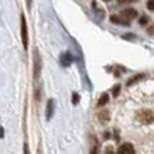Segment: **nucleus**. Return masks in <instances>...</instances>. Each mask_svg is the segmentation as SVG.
I'll list each match as a JSON object with an SVG mask.
<instances>
[{"label": "nucleus", "instance_id": "nucleus-10", "mask_svg": "<svg viewBox=\"0 0 154 154\" xmlns=\"http://www.w3.org/2000/svg\"><path fill=\"white\" fill-rule=\"evenodd\" d=\"M144 78V74H136V75H133L131 78H129L127 79V82H126V85L127 86H131V85H134V84H137L140 79H143Z\"/></svg>", "mask_w": 154, "mask_h": 154}, {"label": "nucleus", "instance_id": "nucleus-12", "mask_svg": "<svg viewBox=\"0 0 154 154\" xmlns=\"http://www.w3.org/2000/svg\"><path fill=\"white\" fill-rule=\"evenodd\" d=\"M139 23H140V26H146V24L149 23V17L146 14H141L140 19H139Z\"/></svg>", "mask_w": 154, "mask_h": 154}, {"label": "nucleus", "instance_id": "nucleus-15", "mask_svg": "<svg viewBox=\"0 0 154 154\" xmlns=\"http://www.w3.org/2000/svg\"><path fill=\"white\" fill-rule=\"evenodd\" d=\"M126 154H136L133 144H129V143H127V151H126Z\"/></svg>", "mask_w": 154, "mask_h": 154}, {"label": "nucleus", "instance_id": "nucleus-1", "mask_svg": "<svg viewBox=\"0 0 154 154\" xmlns=\"http://www.w3.org/2000/svg\"><path fill=\"white\" fill-rule=\"evenodd\" d=\"M41 68H42V61H41V54L37 48L33 51V76L34 79H37L40 74H41Z\"/></svg>", "mask_w": 154, "mask_h": 154}, {"label": "nucleus", "instance_id": "nucleus-8", "mask_svg": "<svg viewBox=\"0 0 154 154\" xmlns=\"http://www.w3.org/2000/svg\"><path fill=\"white\" fill-rule=\"evenodd\" d=\"M60 62L62 66H69L72 64V55H71L69 52H64V54H61V58H60Z\"/></svg>", "mask_w": 154, "mask_h": 154}, {"label": "nucleus", "instance_id": "nucleus-13", "mask_svg": "<svg viewBox=\"0 0 154 154\" xmlns=\"http://www.w3.org/2000/svg\"><path fill=\"white\" fill-rule=\"evenodd\" d=\"M119 92H120V86H119V85H115V86L112 88V95L116 98L117 95H119Z\"/></svg>", "mask_w": 154, "mask_h": 154}, {"label": "nucleus", "instance_id": "nucleus-9", "mask_svg": "<svg viewBox=\"0 0 154 154\" xmlns=\"http://www.w3.org/2000/svg\"><path fill=\"white\" fill-rule=\"evenodd\" d=\"M98 120L102 123V125H106L107 122L110 120V113L107 112V110H100L98 113Z\"/></svg>", "mask_w": 154, "mask_h": 154}, {"label": "nucleus", "instance_id": "nucleus-5", "mask_svg": "<svg viewBox=\"0 0 154 154\" xmlns=\"http://www.w3.org/2000/svg\"><path fill=\"white\" fill-rule=\"evenodd\" d=\"M54 110H55V99H48L47 107H45V119L50 120L54 116Z\"/></svg>", "mask_w": 154, "mask_h": 154}, {"label": "nucleus", "instance_id": "nucleus-6", "mask_svg": "<svg viewBox=\"0 0 154 154\" xmlns=\"http://www.w3.org/2000/svg\"><path fill=\"white\" fill-rule=\"evenodd\" d=\"M89 154H99V141L95 136H89Z\"/></svg>", "mask_w": 154, "mask_h": 154}, {"label": "nucleus", "instance_id": "nucleus-16", "mask_svg": "<svg viewBox=\"0 0 154 154\" xmlns=\"http://www.w3.org/2000/svg\"><path fill=\"white\" fill-rule=\"evenodd\" d=\"M147 9L150 11H154V0H147Z\"/></svg>", "mask_w": 154, "mask_h": 154}, {"label": "nucleus", "instance_id": "nucleus-2", "mask_svg": "<svg viewBox=\"0 0 154 154\" xmlns=\"http://www.w3.org/2000/svg\"><path fill=\"white\" fill-rule=\"evenodd\" d=\"M20 34H21V42H23L24 50L28 48V28H27V20L26 16H20Z\"/></svg>", "mask_w": 154, "mask_h": 154}, {"label": "nucleus", "instance_id": "nucleus-18", "mask_svg": "<svg viewBox=\"0 0 154 154\" xmlns=\"http://www.w3.org/2000/svg\"><path fill=\"white\" fill-rule=\"evenodd\" d=\"M105 154H115V151H113V147H112V146H107V147H106V151H105Z\"/></svg>", "mask_w": 154, "mask_h": 154}, {"label": "nucleus", "instance_id": "nucleus-11", "mask_svg": "<svg viewBox=\"0 0 154 154\" xmlns=\"http://www.w3.org/2000/svg\"><path fill=\"white\" fill-rule=\"evenodd\" d=\"M107 102H109V94H102L99 96L98 99V106L102 107V106H106Z\"/></svg>", "mask_w": 154, "mask_h": 154}, {"label": "nucleus", "instance_id": "nucleus-19", "mask_svg": "<svg viewBox=\"0 0 154 154\" xmlns=\"http://www.w3.org/2000/svg\"><path fill=\"white\" fill-rule=\"evenodd\" d=\"M23 150H24V154H30V149H28V144H27V143H24Z\"/></svg>", "mask_w": 154, "mask_h": 154}, {"label": "nucleus", "instance_id": "nucleus-7", "mask_svg": "<svg viewBox=\"0 0 154 154\" xmlns=\"http://www.w3.org/2000/svg\"><path fill=\"white\" fill-rule=\"evenodd\" d=\"M110 21L115 24H122V26H130V21L126 20L125 17H122V16H116V14H112L110 16Z\"/></svg>", "mask_w": 154, "mask_h": 154}, {"label": "nucleus", "instance_id": "nucleus-20", "mask_svg": "<svg viewBox=\"0 0 154 154\" xmlns=\"http://www.w3.org/2000/svg\"><path fill=\"white\" fill-rule=\"evenodd\" d=\"M147 33H149L150 35H153V34H154V26H150V27H147Z\"/></svg>", "mask_w": 154, "mask_h": 154}, {"label": "nucleus", "instance_id": "nucleus-21", "mask_svg": "<svg viewBox=\"0 0 154 154\" xmlns=\"http://www.w3.org/2000/svg\"><path fill=\"white\" fill-rule=\"evenodd\" d=\"M3 136H5V129H3V127L0 126V139H2Z\"/></svg>", "mask_w": 154, "mask_h": 154}, {"label": "nucleus", "instance_id": "nucleus-14", "mask_svg": "<svg viewBox=\"0 0 154 154\" xmlns=\"http://www.w3.org/2000/svg\"><path fill=\"white\" fill-rule=\"evenodd\" d=\"M78 102H79V95L76 94V92H74V94H72V103H74V105H78Z\"/></svg>", "mask_w": 154, "mask_h": 154}, {"label": "nucleus", "instance_id": "nucleus-22", "mask_svg": "<svg viewBox=\"0 0 154 154\" xmlns=\"http://www.w3.org/2000/svg\"><path fill=\"white\" fill-rule=\"evenodd\" d=\"M103 2H105V3H107V2H110V0H103Z\"/></svg>", "mask_w": 154, "mask_h": 154}, {"label": "nucleus", "instance_id": "nucleus-4", "mask_svg": "<svg viewBox=\"0 0 154 154\" xmlns=\"http://www.w3.org/2000/svg\"><path fill=\"white\" fill-rule=\"evenodd\" d=\"M122 17H125L126 20H129V21H131V20H134L137 16H139V13H137V10L133 9V7H127V9H123L120 13Z\"/></svg>", "mask_w": 154, "mask_h": 154}, {"label": "nucleus", "instance_id": "nucleus-3", "mask_svg": "<svg viewBox=\"0 0 154 154\" xmlns=\"http://www.w3.org/2000/svg\"><path fill=\"white\" fill-rule=\"evenodd\" d=\"M137 120L140 122L141 125H151L154 122V113L149 109H144V110H140L137 113Z\"/></svg>", "mask_w": 154, "mask_h": 154}, {"label": "nucleus", "instance_id": "nucleus-17", "mask_svg": "<svg viewBox=\"0 0 154 154\" xmlns=\"http://www.w3.org/2000/svg\"><path fill=\"white\" fill-rule=\"evenodd\" d=\"M119 3H122V5H130V3H136L137 0H117Z\"/></svg>", "mask_w": 154, "mask_h": 154}]
</instances>
